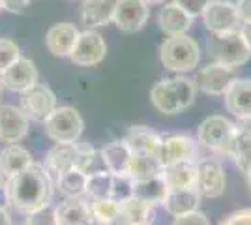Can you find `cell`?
<instances>
[{
    "label": "cell",
    "mask_w": 251,
    "mask_h": 225,
    "mask_svg": "<svg viewBox=\"0 0 251 225\" xmlns=\"http://www.w3.org/2000/svg\"><path fill=\"white\" fill-rule=\"evenodd\" d=\"M0 10H2V0H0Z\"/></svg>",
    "instance_id": "cell-49"
},
{
    "label": "cell",
    "mask_w": 251,
    "mask_h": 225,
    "mask_svg": "<svg viewBox=\"0 0 251 225\" xmlns=\"http://www.w3.org/2000/svg\"><path fill=\"white\" fill-rule=\"evenodd\" d=\"M201 195L197 190H169L163 199V208L171 216H182L199 208Z\"/></svg>",
    "instance_id": "cell-24"
},
{
    "label": "cell",
    "mask_w": 251,
    "mask_h": 225,
    "mask_svg": "<svg viewBox=\"0 0 251 225\" xmlns=\"http://www.w3.org/2000/svg\"><path fill=\"white\" fill-rule=\"evenodd\" d=\"M234 79L236 77H234V70L232 68H227V66H221L214 62V64H208L204 66L202 70H199V74H197L193 83L204 94L223 96Z\"/></svg>",
    "instance_id": "cell-12"
},
{
    "label": "cell",
    "mask_w": 251,
    "mask_h": 225,
    "mask_svg": "<svg viewBox=\"0 0 251 225\" xmlns=\"http://www.w3.org/2000/svg\"><path fill=\"white\" fill-rule=\"evenodd\" d=\"M145 2H147V4H163L165 0H145Z\"/></svg>",
    "instance_id": "cell-46"
},
{
    "label": "cell",
    "mask_w": 251,
    "mask_h": 225,
    "mask_svg": "<svg viewBox=\"0 0 251 225\" xmlns=\"http://www.w3.org/2000/svg\"><path fill=\"white\" fill-rule=\"evenodd\" d=\"M161 178L167 190H195L197 182V163L195 161H178L163 167Z\"/></svg>",
    "instance_id": "cell-19"
},
{
    "label": "cell",
    "mask_w": 251,
    "mask_h": 225,
    "mask_svg": "<svg viewBox=\"0 0 251 225\" xmlns=\"http://www.w3.org/2000/svg\"><path fill=\"white\" fill-rule=\"evenodd\" d=\"M246 176H248V186H250V190H251V171L246 173Z\"/></svg>",
    "instance_id": "cell-47"
},
{
    "label": "cell",
    "mask_w": 251,
    "mask_h": 225,
    "mask_svg": "<svg viewBox=\"0 0 251 225\" xmlns=\"http://www.w3.org/2000/svg\"><path fill=\"white\" fill-rule=\"evenodd\" d=\"M79 30L75 25L70 23H58L49 28L45 36V47L54 56H70L74 51L75 43L79 40Z\"/></svg>",
    "instance_id": "cell-17"
},
{
    "label": "cell",
    "mask_w": 251,
    "mask_h": 225,
    "mask_svg": "<svg viewBox=\"0 0 251 225\" xmlns=\"http://www.w3.org/2000/svg\"><path fill=\"white\" fill-rule=\"evenodd\" d=\"M111 182H113V173L103 171L88 175L86 180V195L92 199H111Z\"/></svg>",
    "instance_id": "cell-32"
},
{
    "label": "cell",
    "mask_w": 251,
    "mask_h": 225,
    "mask_svg": "<svg viewBox=\"0 0 251 225\" xmlns=\"http://www.w3.org/2000/svg\"><path fill=\"white\" fill-rule=\"evenodd\" d=\"M167 192V186H165L161 176H154V178H147V180H135V184H133V197L148 204H161Z\"/></svg>",
    "instance_id": "cell-28"
},
{
    "label": "cell",
    "mask_w": 251,
    "mask_h": 225,
    "mask_svg": "<svg viewBox=\"0 0 251 225\" xmlns=\"http://www.w3.org/2000/svg\"><path fill=\"white\" fill-rule=\"evenodd\" d=\"M32 154L21 145H8L0 152V171L4 173L6 178H10L17 173L25 171L28 165H32Z\"/></svg>",
    "instance_id": "cell-25"
},
{
    "label": "cell",
    "mask_w": 251,
    "mask_h": 225,
    "mask_svg": "<svg viewBox=\"0 0 251 225\" xmlns=\"http://www.w3.org/2000/svg\"><path fill=\"white\" fill-rule=\"evenodd\" d=\"M199 45L186 34L171 36L159 45V60L171 72H191L199 64Z\"/></svg>",
    "instance_id": "cell-3"
},
{
    "label": "cell",
    "mask_w": 251,
    "mask_h": 225,
    "mask_svg": "<svg viewBox=\"0 0 251 225\" xmlns=\"http://www.w3.org/2000/svg\"><path fill=\"white\" fill-rule=\"evenodd\" d=\"M133 184H135V180L127 173H113L111 199L116 203H122L126 199L133 197Z\"/></svg>",
    "instance_id": "cell-33"
},
{
    "label": "cell",
    "mask_w": 251,
    "mask_h": 225,
    "mask_svg": "<svg viewBox=\"0 0 251 225\" xmlns=\"http://www.w3.org/2000/svg\"><path fill=\"white\" fill-rule=\"evenodd\" d=\"M197 156V145L188 135H169L161 139V147L157 152V160L165 167L178 161H193Z\"/></svg>",
    "instance_id": "cell-15"
},
{
    "label": "cell",
    "mask_w": 251,
    "mask_h": 225,
    "mask_svg": "<svg viewBox=\"0 0 251 225\" xmlns=\"http://www.w3.org/2000/svg\"><path fill=\"white\" fill-rule=\"evenodd\" d=\"M163 165L159 163L156 156H143V154H131V160L127 165V175L133 180H147L154 176H161Z\"/></svg>",
    "instance_id": "cell-27"
},
{
    "label": "cell",
    "mask_w": 251,
    "mask_h": 225,
    "mask_svg": "<svg viewBox=\"0 0 251 225\" xmlns=\"http://www.w3.org/2000/svg\"><path fill=\"white\" fill-rule=\"evenodd\" d=\"M236 11H238V17L240 23L251 21V0H236Z\"/></svg>",
    "instance_id": "cell-40"
},
{
    "label": "cell",
    "mask_w": 251,
    "mask_h": 225,
    "mask_svg": "<svg viewBox=\"0 0 251 225\" xmlns=\"http://www.w3.org/2000/svg\"><path fill=\"white\" fill-rule=\"evenodd\" d=\"M28 133V118L15 105H0V141L15 145Z\"/></svg>",
    "instance_id": "cell-16"
},
{
    "label": "cell",
    "mask_w": 251,
    "mask_h": 225,
    "mask_svg": "<svg viewBox=\"0 0 251 225\" xmlns=\"http://www.w3.org/2000/svg\"><path fill=\"white\" fill-rule=\"evenodd\" d=\"M6 201L19 212L28 214L49 204L52 197V180L47 167L32 163L25 171L17 173L6 180Z\"/></svg>",
    "instance_id": "cell-1"
},
{
    "label": "cell",
    "mask_w": 251,
    "mask_h": 225,
    "mask_svg": "<svg viewBox=\"0 0 251 225\" xmlns=\"http://www.w3.org/2000/svg\"><path fill=\"white\" fill-rule=\"evenodd\" d=\"M118 0H84L81 6V19L88 28L103 26L113 21Z\"/></svg>",
    "instance_id": "cell-22"
},
{
    "label": "cell",
    "mask_w": 251,
    "mask_h": 225,
    "mask_svg": "<svg viewBox=\"0 0 251 225\" xmlns=\"http://www.w3.org/2000/svg\"><path fill=\"white\" fill-rule=\"evenodd\" d=\"M90 212L94 222H98L100 225H118L122 222L120 203H116L113 199H92Z\"/></svg>",
    "instance_id": "cell-30"
},
{
    "label": "cell",
    "mask_w": 251,
    "mask_h": 225,
    "mask_svg": "<svg viewBox=\"0 0 251 225\" xmlns=\"http://www.w3.org/2000/svg\"><path fill=\"white\" fill-rule=\"evenodd\" d=\"M195 190L202 197H220L225 192V173L218 160L204 158L197 163V182Z\"/></svg>",
    "instance_id": "cell-11"
},
{
    "label": "cell",
    "mask_w": 251,
    "mask_h": 225,
    "mask_svg": "<svg viewBox=\"0 0 251 225\" xmlns=\"http://www.w3.org/2000/svg\"><path fill=\"white\" fill-rule=\"evenodd\" d=\"M30 6V0H2V10L10 13H23Z\"/></svg>",
    "instance_id": "cell-39"
},
{
    "label": "cell",
    "mask_w": 251,
    "mask_h": 225,
    "mask_svg": "<svg viewBox=\"0 0 251 225\" xmlns=\"http://www.w3.org/2000/svg\"><path fill=\"white\" fill-rule=\"evenodd\" d=\"M195 83L188 77L161 79L150 90V100L154 107L163 115H178L184 109L191 107L195 101Z\"/></svg>",
    "instance_id": "cell-2"
},
{
    "label": "cell",
    "mask_w": 251,
    "mask_h": 225,
    "mask_svg": "<svg viewBox=\"0 0 251 225\" xmlns=\"http://www.w3.org/2000/svg\"><path fill=\"white\" fill-rule=\"evenodd\" d=\"M225 107L236 118H251V79H234L223 94Z\"/></svg>",
    "instance_id": "cell-18"
},
{
    "label": "cell",
    "mask_w": 251,
    "mask_h": 225,
    "mask_svg": "<svg viewBox=\"0 0 251 225\" xmlns=\"http://www.w3.org/2000/svg\"><path fill=\"white\" fill-rule=\"evenodd\" d=\"M234 133H236V126L230 122L229 118L214 115V117L204 118L201 122L199 129H197V139L206 149L232 156Z\"/></svg>",
    "instance_id": "cell-5"
},
{
    "label": "cell",
    "mask_w": 251,
    "mask_h": 225,
    "mask_svg": "<svg viewBox=\"0 0 251 225\" xmlns=\"http://www.w3.org/2000/svg\"><path fill=\"white\" fill-rule=\"evenodd\" d=\"M240 34H242V38H244V42H246V45L250 47V51H251V21L242 23Z\"/></svg>",
    "instance_id": "cell-42"
},
{
    "label": "cell",
    "mask_w": 251,
    "mask_h": 225,
    "mask_svg": "<svg viewBox=\"0 0 251 225\" xmlns=\"http://www.w3.org/2000/svg\"><path fill=\"white\" fill-rule=\"evenodd\" d=\"M173 225H210V224H208V218L202 214V212L193 210V212H188V214L175 216Z\"/></svg>",
    "instance_id": "cell-37"
},
{
    "label": "cell",
    "mask_w": 251,
    "mask_h": 225,
    "mask_svg": "<svg viewBox=\"0 0 251 225\" xmlns=\"http://www.w3.org/2000/svg\"><path fill=\"white\" fill-rule=\"evenodd\" d=\"M210 2L212 0H175V4L180 6L189 17H199V15H202V11L206 10V6H208Z\"/></svg>",
    "instance_id": "cell-36"
},
{
    "label": "cell",
    "mask_w": 251,
    "mask_h": 225,
    "mask_svg": "<svg viewBox=\"0 0 251 225\" xmlns=\"http://www.w3.org/2000/svg\"><path fill=\"white\" fill-rule=\"evenodd\" d=\"M58 225H94L90 212V203L83 197H68L60 206H56Z\"/></svg>",
    "instance_id": "cell-21"
},
{
    "label": "cell",
    "mask_w": 251,
    "mask_h": 225,
    "mask_svg": "<svg viewBox=\"0 0 251 225\" xmlns=\"http://www.w3.org/2000/svg\"><path fill=\"white\" fill-rule=\"evenodd\" d=\"M0 225H13V222H11L10 214L0 206Z\"/></svg>",
    "instance_id": "cell-43"
},
{
    "label": "cell",
    "mask_w": 251,
    "mask_h": 225,
    "mask_svg": "<svg viewBox=\"0 0 251 225\" xmlns=\"http://www.w3.org/2000/svg\"><path fill=\"white\" fill-rule=\"evenodd\" d=\"M193 17H189L186 11L182 10L180 6H176L175 2L167 4L165 8H161V11L157 13V23L159 28L169 36H180L186 34L191 26Z\"/></svg>",
    "instance_id": "cell-23"
},
{
    "label": "cell",
    "mask_w": 251,
    "mask_h": 225,
    "mask_svg": "<svg viewBox=\"0 0 251 225\" xmlns=\"http://www.w3.org/2000/svg\"><path fill=\"white\" fill-rule=\"evenodd\" d=\"M0 96H2V83H0Z\"/></svg>",
    "instance_id": "cell-48"
},
{
    "label": "cell",
    "mask_w": 251,
    "mask_h": 225,
    "mask_svg": "<svg viewBox=\"0 0 251 225\" xmlns=\"http://www.w3.org/2000/svg\"><path fill=\"white\" fill-rule=\"evenodd\" d=\"M208 54L214 58L216 64L227 68H238L250 60L251 51L242 38L240 30L223 34H212L208 38Z\"/></svg>",
    "instance_id": "cell-4"
},
{
    "label": "cell",
    "mask_w": 251,
    "mask_h": 225,
    "mask_svg": "<svg viewBox=\"0 0 251 225\" xmlns=\"http://www.w3.org/2000/svg\"><path fill=\"white\" fill-rule=\"evenodd\" d=\"M21 56L19 45L11 40H0V74L6 72Z\"/></svg>",
    "instance_id": "cell-35"
},
{
    "label": "cell",
    "mask_w": 251,
    "mask_h": 225,
    "mask_svg": "<svg viewBox=\"0 0 251 225\" xmlns=\"http://www.w3.org/2000/svg\"><path fill=\"white\" fill-rule=\"evenodd\" d=\"M148 4L145 0H118L113 23L122 32H137L148 21Z\"/></svg>",
    "instance_id": "cell-13"
},
{
    "label": "cell",
    "mask_w": 251,
    "mask_h": 225,
    "mask_svg": "<svg viewBox=\"0 0 251 225\" xmlns=\"http://www.w3.org/2000/svg\"><path fill=\"white\" fill-rule=\"evenodd\" d=\"M220 225H251V208H242L232 212Z\"/></svg>",
    "instance_id": "cell-38"
},
{
    "label": "cell",
    "mask_w": 251,
    "mask_h": 225,
    "mask_svg": "<svg viewBox=\"0 0 251 225\" xmlns=\"http://www.w3.org/2000/svg\"><path fill=\"white\" fill-rule=\"evenodd\" d=\"M124 143L129 147L131 154H143V156H156L161 147V137L148 126H131L127 129Z\"/></svg>",
    "instance_id": "cell-20"
},
{
    "label": "cell",
    "mask_w": 251,
    "mask_h": 225,
    "mask_svg": "<svg viewBox=\"0 0 251 225\" xmlns=\"http://www.w3.org/2000/svg\"><path fill=\"white\" fill-rule=\"evenodd\" d=\"M202 19H204V26L212 34L232 32V30H238L240 26L236 6L225 0H212L206 6V10L202 11Z\"/></svg>",
    "instance_id": "cell-9"
},
{
    "label": "cell",
    "mask_w": 251,
    "mask_h": 225,
    "mask_svg": "<svg viewBox=\"0 0 251 225\" xmlns=\"http://www.w3.org/2000/svg\"><path fill=\"white\" fill-rule=\"evenodd\" d=\"M6 186V176H4V173L0 171V190Z\"/></svg>",
    "instance_id": "cell-44"
},
{
    "label": "cell",
    "mask_w": 251,
    "mask_h": 225,
    "mask_svg": "<svg viewBox=\"0 0 251 225\" xmlns=\"http://www.w3.org/2000/svg\"><path fill=\"white\" fill-rule=\"evenodd\" d=\"M43 124L47 137L54 143H75L84 128L83 117L74 107H56Z\"/></svg>",
    "instance_id": "cell-6"
},
{
    "label": "cell",
    "mask_w": 251,
    "mask_h": 225,
    "mask_svg": "<svg viewBox=\"0 0 251 225\" xmlns=\"http://www.w3.org/2000/svg\"><path fill=\"white\" fill-rule=\"evenodd\" d=\"M101 156L107 163V169L111 173H127V165L131 160V150L124 143V139L107 143L101 149Z\"/></svg>",
    "instance_id": "cell-26"
},
{
    "label": "cell",
    "mask_w": 251,
    "mask_h": 225,
    "mask_svg": "<svg viewBox=\"0 0 251 225\" xmlns=\"http://www.w3.org/2000/svg\"><path fill=\"white\" fill-rule=\"evenodd\" d=\"M92 149L88 143H56L47 158H45V167L49 173H56L58 176L74 169H81L86 152Z\"/></svg>",
    "instance_id": "cell-7"
},
{
    "label": "cell",
    "mask_w": 251,
    "mask_h": 225,
    "mask_svg": "<svg viewBox=\"0 0 251 225\" xmlns=\"http://www.w3.org/2000/svg\"><path fill=\"white\" fill-rule=\"evenodd\" d=\"M118 225H152V224H133V222H120Z\"/></svg>",
    "instance_id": "cell-45"
},
{
    "label": "cell",
    "mask_w": 251,
    "mask_h": 225,
    "mask_svg": "<svg viewBox=\"0 0 251 225\" xmlns=\"http://www.w3.org/2000/svg\"><path fill=\"white\" fill-rule=\"evenodd\" d=\"M234 161H236V167H238L242 173H250L251 171V150L246 152V154L234 156Z\"/></svg>",
    "instance_id": "cell-41"
},
{
    "label": "cell",
    "mask_w": 251,
    "mask_h": 225,
    "mask_svg": "<svg viewBox=\"0 0 251 225\" xmlns=\"http://www.w3.org/2000/svg\"><path fill=\"white\" fill-rule=\"evenodd\" d=\"M107 54L103 36L96 30H84L79 34L74 51L70 54L72 62L77 66H96L100 64Z\"/></svg>",
    "instance_id": "cell-10"
},
{
    "label": "cell",
    "mask_w": 251,
    "mask_h": 225,
    "mask_svg": "<svg viewBox=\"0 0 251 225\" xmlns=\"http://www.w3.org/2000/svg\"><path fill=\"white\" fill-rule=\"evenodd\" d=\"M120 214L122 222H133V224H152L154 220V204H148L137 197H129L120 203Z\"/></svg>",
    "instance_id": "cell-29"
},
{
    "label": "cell",
    "mask_w": 251,
    "mask_h": 225,
    "mask_svg": "<svg viewBox=\"0 0 251 225\" xmlns=\"http://www.w3.org/2000/svg\"><path fill=\"white\" fill-rule=\"evenodd\" d=\"M56 109V96L47 85H36L21 94V111L28 120L45 122Z\"/></svg>",
    "instance_id": "cell-8"
},
{
    "label": "cell",
    "mask_w": 251,
    "mask_h": 225,
    "mask_svg": "<svg viewBox=\"0 0 251 225\" xmlns=\"http://www.w3.org/2000/svg\"><path fill=\"white\" fill-rule=\"evenodd\" d=\"M0 83L11 92H25L38 83V70L30 58L19 56L13 64L0 74Z\"/></svg>",
    "instance_id": "cell-14"
},
{
    "label": "cell",
    "mask_w": 251,
    "mask_h": 225,
    "mask_svg": "<svg viewBox=\"0 0 251 225\" xmlns=\"http://www.w3.org/2000/svg\"><path fill=\"white\" fill-rule=\"evenodd\" d=\"M86 180H88V176L81 169H74V171H68L58 176L56 188L66 199L68 197H83L86 192Z\"/></svg>",
    "instance_id": "cell-31"
},
{
    "label": "cell",
    "mask_w": 251,
    "mask_h": 225,
    "mask_svg": "<svg viewBox=\"0 0 251 225\" xmlns=\"http://www.w3.org/2000/svg\"><path fill=\"white\" fill-rule=\"evenodd\" d=\"M25 225H58L56 222V208L45 204L38 210H32L25 218Z\"/></svg>",
    "instance_id": "cell-34"
}]
</instances>
